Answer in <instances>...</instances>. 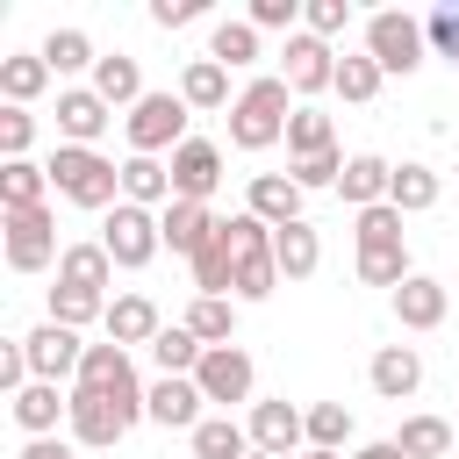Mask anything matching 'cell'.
Wrapping results in <instances>:
<instances>
[{
    "label": "cell",
    "instance_id": "cell-1",
    "mask_svg": "<svg viewBox=\"0 0 459 459\" xmlns=\"http://www.w3.org/2000/svg\"><path fill=\"white\" fill-rule=\"evenodd\" d=\"M43 172H50V194L72 201V208L108 215V208L122 201V165L100 158V151H86V143H57V151L43 158Z\"/></svg>",
    "mask_w": 459,
    "mask_h": 459
},
{
    "label": "cell",
    "instance_id": "cell-2",
    "mask_svg": "<svg viewBox=\"0 0 459 459\" xmlns=\"http://www.w3.org/2000/svg\"><path fill=\"white\" fill-rule=\"evenodd\" d=\"M294 86L280 79V72H265V79H251L244 93H237V108H230V143L237 151H273V143H287V122H294Z\"/></svg>",
    "mask_w": 459,
    "mask_h": 459
},
{
    "label": "cell",
    "instance_id": "cell-3",
    "mask_svg": "<svg viewBox=\"0 0 459 459\" xmlns=\"http://www.w3.org/2000/svg\"><path fill=\"white\" fill-rule=\"evenodd\" d=\"M222 244H230V265H237V280H230V301H265V294L280 287L273 230H265L251 208H237V215H222Z\"/></svg>",
    "mask_w": 459,
    "mask_h": 459
},
{
    "label": "cell",
    "instance_id": "cell-4",
    "mask_svg": "<svg viewBox=\"0 0 459 459\" xmlns=\"http://www.w3.org/2000/svg\"><path fill=\"white\" fill-rule=\"evenodd\" d=\"M100 251L115 258V273H143L158 251H165V230H158V208H136V201H115L100 215Z\"/></svg>",
    "mask_w": 459,
    "mask_h": 459
},
{
    "label": "cell",
    "instance_id": "cell-5",
    "mask_svg": "<svg viewBox=\"0 0 459 459\" xmlns=\"http://www.w3.org/2000/svg\"><path fill=\"white\" fill-rule=\"evenodd\" d=\"M186 100L179 93H143L129 115H122V136H129V151L136 158H165V151H179L186 143Z\"/></svg>",
    "mask_w": 459,
    "mask_h": 459
},
{
    "label": "cell",
    "instance_id": "cell-6",
    "mask_svg": "<svg viewBox=\"0 0 459 459\" xmlns=\"http://www.w3.org/2000/svg\"><path fill=\"white\" fill-rule=\"evenodd\" d=\"M423 50H430V36H423V22L416 14H402V7H380V14H366V57L394 79H409L416 65H423Z\"/></svg>",
    "mask_w": 459,
    "mask_h": 459
},
{
    "label": "cell",
    "instance_id": "cell-7",
    "mask_svg": "<svg viewBox=\"0 0 459 459\" xmlns=\"http://www.w3.org/2000/svg\"><path fill=\"white\" fill-rule=\"evenodd\" d=\"M0 244H7V265H14V273H43L50 258H65V251H57V215H50V208H14L7 230H0Z\"/></svg>",
    "mask_w": 459,
    "mask_h": 459
},
{
    "label": "cell",
    "instance_id": "cell-8",
    "mask_svg": "<svg viewBox=\"0 0 459 459\" xmlns=\"http://www.w3.org/2000/svg\"><path fill=\"white\" fill-rule=\"evenodd\" d=\"M22 351H29V373H36V380H57V387H72V380H79V366H86L79 330H65V323H50V316L22 337Z\"/></svg>",
    "mask_w": 459,
    "mask_h": 459
},
{
    "label": "cell",
    "instance_id": "cell-9",
    "mask_svg": "<svg viewBox=\"0 0 459 459\" xmlns=\"http://www.w3.org/2000/svg\"><path fill=\"white\" fill-rule=\"evenodd\" d=\"M280 79L294 86V100L330 93V86H337V50H330L323 36H308V29H294V36H287V50H280Z\"/></svg>",
    "mask_w": 459,
    "mask_h": 459
},
{
    "label": "cell",
    "instance_id": "cell-10",
    "mask_svg": "<svg viewBox=\"0 0 459 459\" xmlns=\"http://www.w3.org/2000/svg\"><path fill=\"white\" fill-rule=\"evenodd\" d=\"M194 387H201L208 402H222V416H230V402H251L258 366H251V351H244V344H215V351L194 366Z\"/></svg>",
    "mask_w": 459,
    "mask_h": 459
},
{
    "label": "cell",
    "instance_id": "cell-11",
    "mask_svg": "<svg viewBox=\"0 0 459 459\" xmlns=\"http://www.w3.org/2000/svg\"><path fill=\"white\" fill-rule=\"evenodd\" d=\"M165 165H172V201H201V208H208V194L222 186V151H215L208 136H186Z\"/></svg>",
    "mask_w": 459,
    "mask_h": 459
},
{
    "label": "cell",
    "instance_id": "cell-12",
    "mask_svg": "<svg viewBox=\"0 0 459 459\" xmlns=\"http://www.w3.org/2000/svg\"><path fill=\"white\" fill-rule=\"evenodd\" d=\"M143 402H151V423H158V430H186V437H194V430L208 423V416H201L208 394L194 387V373H158Z\"/></svg>",
    "mask_w": 459,
    "mask_h": 459
},
{
    "label": "cell",
    "instance_id": "cell-13",
    "mask_svg": "<svg viewBox=\"0 0 459 459\" xmlns=\"http://www.w3.org/2000/svg\"><path fill=\"white\" fill-rule=\"evenodd\" d=\"M251 445L287 459V452H308V409H294L287 394L280 402H251Z\"/></svg>",
    "mask_w": 459,
    "mask_h": 459
},
{
    "label": "cell",
    "instance_id": "cell-14",
    "mask_svg": "<svg viewBox=\"0 0 459 459\" xmlns=\"http://www.w3.org/2000/svg\"><path fill=\"white\" fill-rule=\"evenodd\" d=\"M108 122H115V108L93 93V86H57V143H100L108 136Z\"/></svg>",
    "mask_w": 459,
    "mask_h": 459
},
{
    "label": "cell",
    "instance_id": "cell-15",
    "mask_svg": "<svg viewBox=\"0 0 459 459\" xmlns=\"http://www.w3.org/2000/svg\"><path fill=\"white\" fill-rule=\"evenodd\" d=\"M129 437V416L115 409V394H100V387H72V445H122Z\"/></svg>",
    "mask_w": 459,
    "mask_h": 459
},
{
    "label": "cell",
    "instance_id": "cell-16",
    "mask_svg": "<svg viewBox=\"0 0 459 459\" xmlns=\"http://www.w3.org/2000/svg\"><path fill=\"white\" fill-rule=\"evenodd\" d=\"M387 301H394V323H402V330H437V323L452 316V294H445V280H430V273H409Z\"/></svg>",
    "mask_w": 459,
    "mask_h": 459
},
{
    "label": "cell",
    "instance_id": "cell-17",
    "mask_svg": "<svg viewBox=\"0 0 459 459\" xmlns=\"http://www.w3.org/2000/svg\"><path fill=\"white\" fill-rule=\"evenodd\" d=\"M100 330H108V344H122V351H129V344H143V351H151V344H158V330H165V316H158V301H151V294H115V301H108V316H100Z\"/></svg>",
    "mask_w": 459,
    "mask_h": 459
},
{
    "label": "cell",
    "instance_id": "cell-18",
    "mask_svg": "<svg viewBox=\"0 0 459 459\" xmlns=\"http://www.w3.org/2000/svg\"><path fill=\"white\" fill-rule=\"evenodd\" d=\"M7 409H14V423H22L29 437H57V423H72V387H57V380H29Z\"/></svg>",
    "mask_w": 459,
    "mask_h": 459
},
{
    "label": "cell",
    "instance_id": "cell-19",
    "mask_svg": "<svg viewBox=\"0 0 459 459\" xmlns=\"http://www.w3.org/2000/svg\"><path fill=\"white\" fill-rule=\"evenodd\" d=\"M244 208H251L265 230H287V222H301V186H294V172H251V186H244Z\"/></svg>",
    "mask_w": 459,
    "mask_h": 459
},
{
    "label": "cell",
    "instance_id": "cell-20",
    "mask_svg": "<svg viewBox=\"0 0 459 459\" xmlns=\"http://www.w3.org/2000/svg\"><path fill=\"white\" fill-rule=\"evenodd\" d=\"M366 380H373L380 402H409V394L423 387V351H416V344H380L373 366H366Z\"/></svg>",
    "mask_w": 459,
    "mask_h": 459
},
{
    "label": "cell",
    "instance_id": "cell-21",
    "mask_svg": "<svg viewBox=\"0 0 459 459\" xmlns=\"http://www.w3.org/2000/svg\"><path fill=\"white\" fill-rule=\"evenodd\" d=\"M387 186H394V165H387L380 151H351V165H344V179H337V201L366 215V208L387 201Z\"/></svg>",
    "mask_w": 459,
    "mask_h": 459
},
{
    "label": "cell",
    "instance_id": "cell-22",
    "mask_svg": "<svg viewBox=\"0 0 459 459\" xmlns=\"http://www.w3.org/2000/svg\"><path fill=\"white\" fill-rule=\"evenodd\" d=\"M86 86H93L108 108H122V115H129V108L151 93V86H143V65H136V57H122V50H108V57L93 65V79H86Z\"/></svg>",
    "mask_w": 459,
    "mask_h": 459
},
{
    "label": "cell",
    "instance_id": "cell-23",
    "mask_svg": "<svg viewBox=\"0 0 459 459\" xmlns=\"http://www.w3.org/2000/svg\"><path fill=\"white\" fill-rule=\"evenodd\" d=\"M215 222L222 215H208L201 201H172V208H158V230H165V251H179V258H194L208 237H215Z\"/></svg>",
    "mask_w": 459,
    "mask_h": 459
},
{
    "label": "cell",
    "instance_id": "cell-24",
    "mask_svg": "<svg viewBox=\"0 0 459 459\" xmlns=\"http://www.w3.org/2000/svg\"><path fill=\"white\" fill-rule=\"evenodd\" d=\"M57 72L43 65V50H14V57H0V100L7 108H29V100H43V86H50Z\"/></svg>",
    "mask_w": 459,
    "mask_h": 459
},
{
    "label": "cell",
    "instance_id": "cell-25",
    "mask_svg": "<svg viewBox=\"0 0 459 459\" xmlns=\"http://www.w3.org/2000/svg\"><path fill=\"white\" fill-rule=\"evenodd\" d=\"M122 201H136V208H172V165L165 158H122Z\"/></svg>",
    "mask_w": 459,
    "mask_h": 459
},
{
    "label": "cell",
    "instance_id": "cell-26",
    "mask_svg": "<svg viewBox=\"0 0 459 459\" xmlns=\"http://www.w3.org/2000/svg\"><path fill=\"white\" fill-rule=\"evenodd\" d=\"M14 208H50V172L36 158H7L0 165V215H14Z\"/></svg>",
    "mask_w": 459,
    "mask_h": 459
},
{
    "label": "cell",
    "instance_id": "cell-27",
    "mask_svg": "<svg viewBox=\"0 0 459 459\" xmlns=\"http://www.w3.org/2000/svg\"><path fill=\"white\" fill-rule=\"evenodd\" d=\"M273 258H280V280H308V273L323 265V237H316V222L301 215V222L273 230Z\"/></svg>",
    "mask_w": 459,
    "mask_h": 459
},
{
    "label": "cell",
    "instance_id": "cell-28",
    "mask_svg": "<svg viewBox=\"0 0 459 459\" xmlns=\"http://www.w3.org/2000/svg\"><path fill=\"white\" fill-rule=\"evenodd\" d=\"M108 280H115V258H108L100 244H65V258H57V287H86V294L115 301Z\"/></svg>",
    "mask_w": 459,
    "mask_h": 459
},
{
    "label": "cell",
    "instance_id": "cell-29",
    "mask_svg": "<svg viewBox=\"0 0 459 459\" xmlns=\"http://www.w3.org/2000/svg\"><path fill=\"white\" fill-rule=\"evenodd\" d=\"M437 194H445L437 165H423V158H402V165H394V186H387V201H394L402 215H423V208H437Z\"/></svg>",
    "mask_w": 459,
    "mask_h": 459
},
{
    "label": "cell",
    "instance_id": "cell-30",
    "mask_svg": "<svg viewBox=\"0 0 459 459\" xmlns=\"http://www.w3.org/2000/svg\"><path fill=\"white\" fill-rule=\"evenodd\" d=\"M394 445H402L409 459H452V452H459V423H445V416H402Z\"/></svg>",
    "mask_w": 459,
    "mask_h": 459
},
{
    "label": "cell",
    "instance_id": "cell-31",
    "mask_svg": "<svg viewBox=\"0 0 459 459\" xmlns=\"http://www.w3.org/2000/svg\"><path fill=\"white\" fill-rule=\"evenodd\" d=\"M186 330L215 351V344H237V301L230 294H194L186 301Z\"/></svg>",
    "mask_w": 459,
    "mask_h": 459
},
{
    "label": "cell",
    "instance_id": "cell-32",
    "mask_svg": "<svg viewBox=\"0 0 459 459\" xmlns=\"http://www.w3.org/2000/svg\"><path fill=\"white\" fill-rule=\"evenodd\" d=\"M36 50H43V65H50L57 79H72V72H93V65H100V50H93V36H86V29H50Z\"/></svg>",
    "mask_w": 459,
    "mask_h": 459
},
{
    "label": "cell",
    "instance_id": "cell-33",
    "mask_svg": "<svg viewBox=\"0 0 459 459\" xmlns=\"http://www.w3.org/2000/svg\"><path fill=\"white\" fill-rule=\"evenodd\" d=\"M323 151H337V122L323 115V108H294V122H287V158L301 165V158H323Z\"/></svg>",
    "mask_w": 459,
    "mask_h": 459
},
{
    "label": "cell",
    "instance_id": "cell-34",
    "mask_svg": "<svg viewBox=\"0 0 459 459\" xmlns=\"http://www.w3.org/2000/svg\"><path fill=\"white\" fill-rule=\"evenodd\" d=\"M179 100H186V108H237V100H230V72H222L215 57H194V65L179 72Z\"/></svg>",
    "mask_w": 459,
    "mask_h": 459
},
{
    "label": "cell",
    "instance_id": "cell-35",
    "mask_svg": "<svg viewBox=\"0 0 459 459\" xmlns=\"http://www.w3.org/2000/svg\"><path fill=\"white\" fill-rule=\"evenodd\" d=\"M194 459H251V423L208 416V423L194 430Z\"/></svg>",
    "mask_w": 459,
    "mask_h": 459
},
{
    "label": "cell",
    "instance_id": "cell-36",
    "mask_svg": "<svg viewBox=\"0 0 459 459\" xmlns=\"http://www.w3.org/2000/svg\"><path fill=\"white\" fill-rule=\"evenodd\" d=\"M208 57H215L222 72H244V65H258V29H251V22H215V36H208Z\"/></svg>",
    "mask_w": 459,
    "mask_h": 459
},
{
    "label": "cell",
    "instance_id": "cell-37",
    "mask_svg": "<svg viewBox=\"0 0 459 459\" xmlns=\"http://www.w3.org/2000/svg\"><path fill=\"white\" fill-rule=\"evenodd\" d=\"M151 359H158V373H194V366L208 359V344H201L186 323H165V330H158V344H151Z\"/></svg>",
    "mask_w": 459,
    "mask_h": 459
},
{
    "label": "cell",
    "instance_id": "cell-38",
    "mask_svg": "<svg viewBox=\"0 0 459 459\" xmlns=\"http://www.w3.org/2000/svg\"><path fill=\"white\" fill-rule=\"evenodd\" d=\"M380 79H387V72L359 50V57H337V86H330V93H337V100H351V108H366V100L380 93Z\"/></svg>",
    "mask_w": 459,
    "mask_h": 459
},
{
    "label": "cell",
    "instance_id": "cell-39",
    "mask_svg": "<svg viewBox=\"0 0 459 459\" xmlns=\"http://www.w3.org/2000/svg\"><path fill=\"white\" fill-rule=\"evenodd\" d=\"M359 280L394 294V287L409 280V244H373V251H359Z\"/></svg>",
    "mask_w": 459,
    "mask_h": 459
},
{
    "label": "cell",
    "instance_id": "cell-40",
    "mask_svg": "<svg viewBox=\"0 0 459 459\" xmlns=\"http://www.w3.org/2000/svg\"><path fill=\"white\" fill-rule=\"evenodd\" d=\"M100 316H108V301H100V294H86V287H50V323L86 330V323H100Z\"/></svg>",
    "mask_w": 459,
    "mask_h": 459
},
{
    "label": "cell",
    "instance_id": "cell-41",
    "mask_svg": "<svg viewBox=\"0 0 459 459\" xmlns=\"http://www.w3.org/2000/svg\"><path fill=\"white\" fill-rule=\"evenodd\" d=\"M308 445L316 452H344L351 445V409L344 402H316L308 409Z\"/></svg>",
    "mask_w": 459,
    "mask_h": 459
},
{
    "label": "cell",
    "instance_id": "cell-42",
    "mask_svg": "<svg viewBox=\"0 0 459 459\" xmlns=\"http://www.w3.org/2000/svg\"><path fill=\"white\" fill-rule=\"evenodd\" d=\"M351 237H359V251H373V244H402V208H394V201L366 208V215L351 222Z\"/></svg>",
    "mask_w": 459,
    "mask_h": 459
},
{
    "label": "cell",
    "instance_id": "cell-43",
    "mask_svg": "<svg viewBox=\"0 0 459 459\" xmlns=\"http://www.w3.org/2000/svg\"><path fill=\"white\" fill-rule=\"evenodd\" d=\"M423 36H430V50H437V57H452V65H459V0H437V7L423 14Z\"/></svg>",
    "mask_w": 459,
    "mask_h": 459
},
{
    "label": "cell",
    "instance_id": "cell-44",
    "mask_svg": "<svg viewBox=\"0 0 459 459\" xmlns=\"http://www.w3.org/2000/svg\"><path fill=\"white\" fill-rule=\"evenodd\" d=\"M301 29H308V36H323V43H330V36H344V29H351V0H308Z\"/></svg>",
    "mask_w": 459,
    "mask_h": 459
},
{
    "label": "cell",
    "instance_id": "cell-45",
    "mask_svg": "<svg viewBox=\"0 0 459 459\" xmlns=\"http://www.w3.org/2000/svg\"><path fill=\"white\" fill-rule=\"evenodd\" d=\"M36 143V115L29 108H0V158H29Z\"/></svg>",
    "mask_w": 459,
    "mask_h": 459
},
{
    "label": "cell",
    "instance_id": "cell-46",
    "mask_svg": "<svg viewBox=\"0 0 459 459\" xmlns=\"http://www.w3.org/2000/svg\"><path fill=\"white\" fill-rule=\"evenodd\" d=\"M344 165H351L344 151H323V158H301V165H294V186H301V194H316V186H337V179H344Z\"/></svg>",
    "mask_w": 459,
    "mask_h": 459
},
{
    "label": "cell",
    "instance_id": "cell-47",
    "mask_svg": "<svg viewBox=\"0 0 459 459\" xmlns=\"http://www.w3.org/2000/svg\"><path fill=\"white\" fill-rule=\"evenodd\" d=\"M301 14H308L301 0H251V14H244V22H251V29H287V36H294V22H301Z\"/></svg>",
    "mask_w": 459,
    "mask_h": 459
},
{
    "label": "cell",
    "instance_id": "cell-48",
    "mask_svg": "<svg viewBox=\"0 0 459 459\" xmlns=\"http://www.w3.org/2000/svg\"><path fill=\"white\" fill-rule=\"evenodd\" d=\"M29 380H36V373H29V351H22V337H14V344H0V394L14 402Z\"/></svg>",
    "mask_w": 459,
    "mask_h": 459
},
{
    "label": "cell",
    "instance_id": "cell-49",
    "mask_svg": "<svg viewBox=\"0 0 459 459\" xmlns=\"http://www.w3.org/2000/svg\"><path fill=\"white\" fill-rule=\"evenodd\" d=\"M201 14H208L201 0H151V22H158V29H186V22H201Z\"/></svg>",
    "mask_w": 459,
    "mask_h": 459
},
{
    "label": "cell",
    "instance_id": "cell-50",
    "mask_svg": "<svg viewBox=\"0 0 459 459\" xmlns=\"http://www.w3.org/2000/svg\"><path fill=\"white\" fill-rule=\"evenodd\" d=\"M22 459H79V452H72L65 437H29V445H22Z\"/></svg>",
    "mask_w": 459,
    "mask_h": 459
},
{
    "label": "cell",
    "instance_id": "cell-51",
    "mask_svg": "<svg viewBox=\"0 0 459 459\" xmlns=\"http://www.w3.org/2000/svg\"><path fill=\"white\" fill-rule=\"evenodd\" d=\"M351 459H409V452H402V445H394V437H373V445H359V452H351Z\"/></svg>",
    "mask_w": 459,
    "mask_h": 459
},
{
    "label": "cell",
    "instance_id": "cell-52",
    "mask_svg": "<svg viewBox=\"0 0 459 459\" xmlns=\"http://www.w3.org/2000/svg\"><path fill=\"white\" fill-rule=\"evenodd\" d=\"M301 459H351V452H316V445H308V452H301Z\"/></svg>",
    "mask_w": 459,
    "mask_h": 459
},
{
    "label": "cell",
    "instance_id": "cell-53",
    "mask_svg": "<svg viewBox=\"0 0 459 459\" xmlns=\"http://www.w3.org/2000/svg\"><path fill=\"white\" fill-rule=\"evenodd\" d=\"M251 459H273V452H258V445H251Z\"/></svg>",
    "mask_w": 459,
    "mask_h": 459
}]
</instances>
